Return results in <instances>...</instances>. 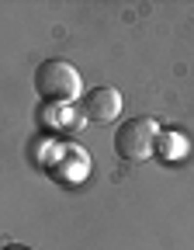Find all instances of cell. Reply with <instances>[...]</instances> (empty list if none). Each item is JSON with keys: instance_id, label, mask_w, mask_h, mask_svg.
I'll return each instance as SVG.
<instances>
[{"instance_id": "cell-1", "label": "cell", "mask_w": 194, "mask_h": 250, "mask_svg": "<svg viewBox=\"0 0 194 250\" xmlns=\"http://www.w3.org/2000/svg\"><path fill=\"white\" fill-rule=\"evenodd\" d=\"M35 94L45 104H73L77 98H83V80L73 62L45 59L35 70Z\"/></svg>"}, {"instance_id": "cell-2", "label": "cell", "mask_w": 194, "mask_h": 250, "mask_svg": "<svg viewBox=\"0 0 194 250\" xmlns=\"http://www.w3.org/2000/svg\"><path fill=\"white\" fill-rule=\"evenodd\" d=\"M156 139H159V125L156 118H128L118 125L115 132V153L121 160H149L153 149H156Z\"/></svg>"}, {"instance_id": "cell-4", "label": "cell", "mask_w": 194, "mask_h": 250, "mask_svg": "<svg viewBox=\"0 0 194 250\" xmlns=\"http://www.w3.org/2000/svg\"><path fill=\"white\" fill-rule=\"evenodd\" d=\"M0 250H28V247H21V243H7V247H0Z\"/></svg>"}, {"instance_id": "cell-3", "label": "cell", "mask_w": 194, "mask_h": 250, "mask_svg": "<svg viewBox=\"0 0 194 250\" xmlns=\"http://www.w3.org/2000/svg\"><path fill=\"white\" fill-rule=\"evenodd\" d=\"M80 104H83V115H87L90 122L108 125V122H115L118 111H121V94H118L115 87H90L83 98H80Z\"/></svg>"}]
</instances>
